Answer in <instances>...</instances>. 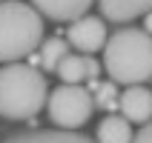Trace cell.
Returning <instances> with one entry per match:
<instances>
[{
  "label": "cell",
  "instance_id": "6",
  "mask_svg": "<svg viewBox=\"0 0 152 143\" xmlns=\"http://www.w3.org/2000/svg\"><path fill=\"white\" fill-rule=\"evenodd\" d=\"M118 109L129 123H149L152 120V89L126 86L118 97Z\"/></svg>",
  "mask_w": 152,
  "mask_h": 143
},
{
  "label": "cell",
  "instance_id": "3",
  "mask_svg": "<svg viewBox=\"0 0 152 143\" xmlns=\"http://www.w3.org/2000/svg\"><path fill=\"white\" fill-rule=\"evenodd\" d=\"M43 43V15L23 0H0V63H20Z\"/></svg>",
  "mask_w": 152,
  "mask_h": 143
},
{
  "label": "cell",
  "instance_id": "2",
  "mask_svg": "<svg viewBox=\"0 0 152 143\" xmlns=\"http://www.w3.org/2000/svg\"><path fill=\"white\" fill-rule=\"evenodd\" d=\"M49 100V86L32 63H6L0 69V118L32 120Z\"/></svg>",
  "mask_w": 152,
  "mask_h": 143
},
{
  "label": "cell",
  "instance_id": "12",
  "mask_svg": "<svg viewBox=\"0 0 152 143\" xmlns=\"http://www.w3.org/2000/svg\"><path fill=\"white\" fill-rule=\"evenodd\" d=\"M37 52H40V54H37V63H40L43 72H58L60 60L69 54V43L63 40V37H46Z\"/></svg>",
  "mask_w": 152,
  "mask_h": 143
},
{
  "label": "cell",
  "instance_id": "14",
  "mask_svg": "<svg viewBox=\"0 0 152 143\" xmlns=\"http://www.w3.org/2000/svg\"><path fill=\"white\" fill-rule=\"evenodd\" d=\"M132 143H152V120H149V123H144V126L135 132Z\"/></svg>",
  "mask_w": 152,
  "mask_h": 143
},
{
  "label": "cell",
  "instance_id": "15",
  "mask_svg": "<svg viewBox=\"0 0 152 143\" xmlns=\"http://www.w3.org/2000/svg\"><path fill=\"white\" fill-rule=\"evenodd\" d=\"M144 32L152 34V12H149V15H144Z\"/></svg>",
  "mask_w": 152,
  "mask_h": 143
},
{
  "label": "cell",
  "instance_id": "4",
  "mask_svg": "<svg viewBox=\"0 0 152 143\" xmlns=\"http://www.w3.org/2000/svg\"><path fill=\"white\" fill-rule=\"evenodd\" d=\"M46 112H49V120L58 129L77 132L86 120L92 118L95 97H92V92H89L86 86H80V83H60L58 89L49 92Z\"/></svg>",
  "mask_w": 152,
  "mask_h": 143
},
{
  "label": "cell",
  "instance_id": "9",
  "mask_svg": "<svg viewBox=\"0 0 152 143\" xmlns=\"http://www.w3.org/2000/svg\"><path fill=\"white\" fill-rule=\"evenodd\" d=\"M98 6L109 23H129L141 15H149L152 0H98Z\"/></svg>",
  "mask_w": 152,
  "mask_h": 143
},
{
  "label": "cell",
  "instance_id": "7",
  "mask_svg": "<svg viewBox=\"0 0 152 143\" xmlns=\"http://www.w3.org/2000/svg\"><path fill=\"white\" fill-rule=\"evenodd\" d=\"M29 3L55 23H75L77 17H83L89 12L95 0H29Z\"/></svg>",
  "mask_w": 152,
  "mask_h": 143
},
{
  "label": "cell",
  "instance_id": "11",
  "mask_svg": "<svg viewBox=\"0 0 152 143\" xmlns=\"http://www.w3.org/2000/svg\"><path fill=\"white\" fill-rule=\"evenodd\" d=\"M132 123L124 115H106L98 123V135L95 143H132Z\"/></svg>",
  "mask_w": 152,
  "mask_h": 143
},
{
  "label": "cell",
  "instance_id": "8",
  "mask_svg": "<svg viewBox=\"0 0 152 143\" xmlns=\"http://www.w3.org/2000/svg\"><path fill=\"white\" fill-rule=\"evenodd\" d=\"M101 63L89 54H66L58 66V77L63 83H80V80H98Z\"/></svg>",
  "mask_w": 152,
  "mask_h": 143
},
{
  "label": "cell",
  "instance_id": "13",
  "mask_svg": "<svg viewBox=\"0 0 152 143\" xmlns=\"http://www.w3.org/2000/svg\"><path fill=\"white\" fill-rule=\"evenodd\" d=\"M92 97H95V109H106L109 112L112 106H118V97H121L118 94V83H112V80L109 83H95V94Z\"/></svg>",
  "mask_w": 152,
  "mask_h": 143
},
{
  "label": "cell",
  "instance_id": "5",
  "mask_svg": "<svg viewBox=\"0 0 152 143\" xmlns=\"http://www.w3.org/2000/svg\"><path fill=\"white\" fill-rule=\"evenodd\" d=\"M109 40V32H106V20L95 15H83L77 17L75 23H69L66 32V43L75 46L80 54H92V52H101Z\"/></svg>",
  "mask_w": 152,
  "mask_h": 143
},
{
  "label": "cell",
  "instance_id": "1",
  "mask_svg": "<svg viewBox=\"0 0 152 143\" xmlns=\"http://www.w3.org/2000/svg\"><path fill=\"white\" fill-rule=\"evenodd\" d=\"M103 69L118 86H144L152 80V34L144 29H118L103 46Z\"/></svg>",
  "mask_w": 152,
  "mask_h": 143
},
{
  "label": "cell",
  "instance_id": "10",
  "mask_svg": "<svg viewBox=\"0 0 152 143\" xmlns=\"http://www.w3.org/2000/svg\"><path fill=\"white\" fill-rule=\"evenodd\" d=\"M3 143H95L80 132H66V129H32V132H20V135L6 137Z\"/></svg>",
  "mask_w": 152,
  "mask_h": 143
}]
</instances>
